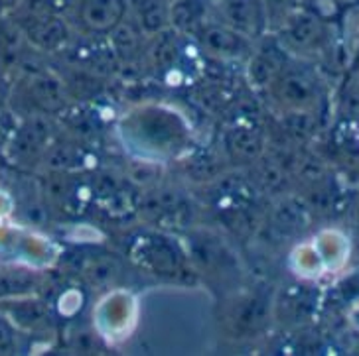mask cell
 <instances>
[{"instance_id": "cell-1", "label": "cell", "mask_w": 359, "mask_h": 356, "mask_svg": "<svg viewBox=\"0 0 359 356\" xmlns=\"http://www.w3.org/2000/svg\"><path fill=\"white\" fill-rule=\"evenodd\" d=\"M121 132L142 157H168L178 154L188 142V132L178 115L162 108H144L128 115Z\"/></svg>"}, {"instance_id": "cell-2", "label": "cell", "mask_w": 359, "mask_h": 356, "mask_svg": "<svg viewBox=\"0 0 359 356\" xmlns=\"http://www.w3.org/2000/svg\"><path fill=\"white\" fill-rule=\"evenodd\" d=\"M8 16L18 26L24 42L32 45L36 52L57 53L72 42L74 28L64 14L18 6Z\"/></svg>"}, {"instance_id": "cell-3", "label": "cell", "mask_w": 359, "mask_h": 356, "mask_svg": "<svg viewBox=\"0 0 359 356\" xmlns=\"http://www.w3.org/2000/svg\"><path fill=\"white\" fill-rule=\"evenodd\" d=\"M273 101L285 113L288 111H308L314 113L322 99V83L312 69L296 62H286V65L276 75L275 81L266 89Z\"/></svg>"}, {"instance_id": "cell-4", "label": "cell", "mask_w": 359, "mask_h": 356, "mask_svg": "<svg viewBox=\"0 0 359 356\" xmlns=\"http://www.w3.org/2000/svg\"><path fill=\"white\" fill-rule=\"evenodd\" d=\"M55 142L52 118L42 113H30L22 118L18 128L8 140V157L18 168H34L43 164Z\"/></svg>"}, {"instance_id": "cell-5", "label": "cell", "mask_w": 359, "mask_h": 356, "mask_svg": "<svg viewBox=\"0 0 359 356\" xmlns=\"http://www.w3.org/2000/svg\"><path fill=\"white\" fill-rule=\"evenodd\" d=\"M130 16V0H72L65 18L85 38H107Z\"/></svg>"}, {"instance_id": "cell-6", "label": "cell", "mask_w": 359, "mask_h": 356, "mask_svg": "<svg viewBox=\"0 0 359 356\" xmlns=\"http://www.w3.org/2000/svg\"><path fill=\"white\" fill-rule=\"evenodd\" d=\"M128 254L135 262L154 276H178L186 268V254L178 242L166 234L147 232L130 242Z\"/></svg>"}, {"instance_id": "cell-7", "label": "cell", "mask_w": 359, "mask_h": 356, "mask_svg": "<svg viewBox=\"0 0 359 356\" xmlns=\"http://www.w3.org/2000/svg\"><path fill=\"white\" fill-rule=\"evenodd\" d=\"M215 20L223 22L251 42H259L269 31L266 0H210Z\"/></svg>"}, {"instance_id": "cell-8", "label": "cell", "mask_w": 359, "mask_h": 356, "mask_svg": "<svg viewBox=\"0 0 359 356\" xmlns=\"http://www.w3.org/2000/svg\"><path fill=\"white\" fill-rule=\"evenodd\" d=\"M201 52L213 59L223 62H235V59H247L253 52L255 42L247 40L239 31H235L223 22L208 20L200 30L194 34V38Z\"/></svg>"}, {"instance_id": "cell-9", "label": "cell", "mask_w": 359, "mask_h": 356, "mask_svg": "<svg viewBox=\"0 0 359 356\" xmlns=\"http://www.w3.org/2000/svg\"><path fill=\"white\" fill-rule=\"evenodd\" d=\"M324 34V20L316 12L306 6H298L285 12L276 38L285 45L286 52H310L322 43Z\"/></svg>"}, {"instance_id": "cell-10", "label": "cell", "mask_w": 359, "mask_h": 356, "mask_svg": "<svg viewBox=\"0 0 359 356\" xmlns=\"http://www.w3.org/2000/svg\"><path fill=\"white\" fill-rule=\"evenodd\" d=\"M24 97L32 106V113L48 116L60 115L69 106V91L64 81L57 75L42 69L28 73L24 81Z\"/></svg>"}, {"instance_id": "cell-11", "label": "cell", "mask_w": 359, "mask_h": 356, "mask_svg": "<svg viewBox=\"0 0 359 356\" xmlns=\"http://www.w3.org/2000/svg\"><path fill=\"white\" fill-rule=\"evenodd\" d=\"M288 62V52L278 38H269L264 34L259 42H255L251 55L247 57V81L255 89H269L275 77Z\"/></svg>"}, {"instance_id": "cell-12", "label": "cell", "mask_w": 359, "mask_h": 356, "mask_svg": "<svg viewBox=\"0 0 359 356\" xmlns=\"http://www.w3.org/2000/svg\"><path fill=\"white\" fill-rule=\"evenodd\" d=\"M138 213L158 227H180L190 220V207L172 189H156L147 193L138 203Z\"/></svg>"}, {"instance_id": "cell-13", "label": "cell", "mask_w": 359, "mask_h": 356, "mask_svg": "<svg viewBox=\"0 0 359 356\" xmlns=\"http://www.w3.org/2000/svg\"><path fill=\"white\" fill-rule=\"evenodd\" d=\"M263 130L253 122H239L225 134V152L231 162L251 166L264 154Z\"/></svg>"}, {"instance_id": "cell-14", "label": "cell", "mask_w": 359, "mask_h": 356, "mask_svg": "<svg viewBox=\"0 0 359 356\" xmlns=\"http://www.w3.org/2000/svg\"><path fill=\"white\" fill-rule=\"evenodd\" d=\"M0 311L11 319L12 325L22 331H40L52 321L48 305L36 294L0 301Z\"/></svg>"}, {"instance_id": "cell-15", "label": "cell", "mask_w": 359, "mask_h": 356, "mask_svg": "<svg viewBox=\"0 0 359 356\" xmlns=\"http://www.w3.org/2000/svg\"><path fill=\"white\" fill-rule=\"evenodd\" d=\"M212 18L210 0H170V28L184 38H194V34Z\"/></svg>"}, {"instance_id": "cell-16", "label": "cell", "mask_w": 359, "mask_h": 356, "mask_svg": "<svg viewBox=\"0 0 359 356\" xmlns=\"http://www.w3.org/2000/svg\"><path fill=\"white\" fill-rule=\"evenodd\" d=\"M130 16L152 38L170 28V0H130Z\"/></svg>"}, {"instance_id": "cell-17", "label": "cell", "mask_w": 359, "mask_h": 356, "mask_svg": "<svg viewBox=\"0 0 359 356\" xmlns=\"http://www.w3.org/2000/svg\"><path fill=\"white\" fill-rule=\"evenodd\" d=\"M109 48L113 50L116 59H133L138 53L144 52L148 38L144 31L138 28L133 16H128L127 20H123L115 30L107 36Z\"/></svg>"}, {"instance_id": "cell-18", "label": "cell", "mask_w": 359, "mask_h": 356, "mask_svg": "<svg viewBox=\"0 0 359 356\" xmlns=\"http://www.w3.org/2000/svg\"><path fill=\"white\" fill-rule=\"evenodd\" d=\"M38 287H40V273L26 268L0 270V301L38 294Z\"/></svg>"}, {"instance_id": "cell-19", "label": "cell", "mask_w": 359, "mask_h": 356, "mask_svg": "<svg viewBox=\"0 0 359 356\" xmlns=\"http://www.w3.org/2000/svg\"><path fill=\"white\" fill-rule=\"evenodd\" d=\"M273 225L276 231L285 232V234H294V232L306 229L308 205L296 197L280 199L273 209Z\"/></svg>"}, {"instance_id": "cell-20", "label": "cell", "mask_w": 359, "mask_h": 356, "mask_svg": "<svg viewBox=\"0 0 359 356\" xmlns=\"http://www.w3.org/2000/svg\"><path fill=\"white\" fill-rule=\"evenodd\" d=\"M116 270H118V262L115 264V260H111V256H101V258L91 260L87 276L91 278V282L105 285V283L115 280Z\"/></svg>"}, {"instance_id": "cell-21", "label": "cell", "mask_w": 359, "mask_h": 356, "mask_svg": "<svg viewBox=\"0 0 359 356\" xmlns=\"http://www.w3.org/2000/svg\"><path fill=\"white\" fill-rule=\"evenodd\" d=\"M18 350V329L0 311V356L16 355Z\"/></svg>"}, {"instance_id": "cell-22", "label": "cell", "mask_w": 359, "mask_h": 356, "mask_svg": "<svg viewBox=\"0 0 359 356\" xmlns=\"http://www.w3.org/2000/svg\"><path fill=\"white\" fill-rule=\"evenodd\" d=\"M351 71H353V73H358L359 71V40L358 48H355V52H353V59H351Z\"/></svg>"}, {"instance_id": "cell-23", "label": "cell", "mask_w": 359, "mask_h": 356, "mask_svg": "<svg viewBox=\"0 0 359 356\" xmlns=\"http://www.w3.org/2000/svg\"><path fill=\"white\" fill-rule=\"evenodd\" d=\"M334 4H339V6H351V4H358L359 0H332Z\"/></svg>"}, {"instance_id": "cell-24", "label": "cell", "mask_w": 359, "mask_h": 356, "mask_svg": "<svg viewBox=\"0 0 359 356\" xmlns=\"http://www.w3.org/2000/svg\"><path fill=\"white\" fill-rule=\"evenodd\" d=\"M358 220H359V207H358Z\"/></svg>"}]
</instances>
